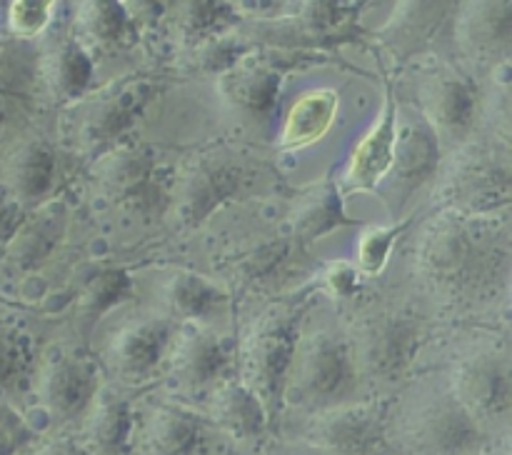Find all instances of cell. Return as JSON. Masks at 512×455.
Masks as SVG:
<instances>
[{
  "mask_svg": "<svg viewBox=\"0 0 512 455\" xmlns=\"http://www.w3.org/2000/svg\"><path fill=\"white\" fill-rule=\"evenodd\" d=\"M475 103V88L458 70H435L420 88L425 123L433 128L438 143L445 145H458L468 138Z\"/></svg>",
  "mask_w": 512,
  "mask_h": 455,
  "instance_id": "obj_13",
  "label": "cell"
},
{
  "mask_svg": "<svg viewBox=\"0 0 512 455\" xmlns=\"http://www.w3.org/2000/svg\"><path fill=\"white\" fill-rule=\"evenodd\" d=\"M0 120H3V110H0Z\"/></svg>",
  "mask_w": 512,
  "mask_h": 455,
  "instance_id": "obj_47",
  "label": "cell"
},
{
  "mask_svg": "<svg viewBox=\"0 0 512 455\" xmlns=\"http://www.w3.org/2000/svg\"><path fill=\"white\" fill-rule=\"evenodd\" d=\"M305 305L300 300L270 305L250 323L240 343V380L263 403L270 423L283 410L285 380L300 340Z\"/></svg>",
  "mask_w": 512,
  "mask_h": 455,
  "instance_id": "obj_2",
  "label": "cell"
},
{
  "mask_svg": "<svg viewBox=\"0 0 512 455\" xmlns=\"http://www.w3.org/2000/svg\"><path fill=\"white\" fill-rule=\"evenodd\" d=\"M205 425L180 405H158L145 420L143 448L148 455H195L203 445Z\"/></svg>",
  "mask_w": 512,
  "mask_h": 455,
  "instance_id": "obj_27",
  "label": "cell"
},
{
  "mask_svg": "<svg viewBox=\"0 0 512 455\" xmlns=\"http://www.w3.org/2000/svg\"><path fill=\"white\" fill-rule=\"evenodd\" d=\"M348 223L350 218L345 213L343 193H340L338 183L323 178L315 180L293 203L288 213V235L298 245H308Z\"/></svg>",
  "mask_w": 512,
  "mask_h": 455,
  "instance_id": "obj_20",
  "label": "cell"
},
{
  "mask_svg": "<svg viewBox=\"0 0 512 455\" xmlns=\"http://www.w3.org/2000/svg\"><path fill=\"white\" fill-rule=\"evenodd\" d=\"M395 138H398V105L388 90L375 125L363 135L358 148L350 153L348 168H345V185L350 193H368L388 178L390 165H393Z\"/></svg>",
  "mask_w": 512,
  "mask_h": 455,
  "instance_id": "obj_17",
  "label": "cell"
},
{
  "mask_svg": "<svg viewBox=\"0 0 512 455\" xmlns=\"http://www.w3.org/2000/svg\"><path fill=\"white\" fill-rule=\"evenodd\" d=\"M173 335V323L165 318L135 320L113 335L108 365L123 383H143L163 363Z\"/></svg>",
  "mask_w": 512,
  "mask_h": 455,
  "instance_id": "obj_14",
  "label": "cell"
},
{
  "mask_svg": "<svg viewBox=\"0 0 512 455\" xmlns=\"http://www.w3.org/2000/svg\"><path fill=\"white\" fill-rule=\"evenodd\" d=\"M353 3L358 5V8H363V5H365V3H370V0H353Z\"/></svg>",
  "mask_w": 512,
  "mask_h": 455,
  "instance_id": "obj_45",
  "label": "cell"
},
{
  "mask_svg": "<svg viewBox=\"0 0 512 455\" xmlns=\"http://www.w3.org/2000/svg\"><path fill=\"white\" fill-rule=\"evenodd\" d=\"M43 80L53 100L73 105L93 83V58L78 38H58L43 55Z\"/></svg>",
  "mask_w": 512,
  "mask_h": 455,
  "instance_id": "obj_22",
  "label": "cell"
},
{
  "mask_svg": "<svg viewBox=\"0 0 512 455\" xmlns=\"http://www.w3.org/2000/svg\"><path fill=\"white\" fill-rule=\"evenodd\" d=\"M33 455H88V453H85L78 443H73V440L58 438L53 440V443L40 445Z\"/></svg>",
  "mask_w": 512,
  "mask_h": 455,
  "instance_id": "obj_43",
  "label": "cell"
},
{
  "mask_svg": "<svg viewBox=\"0 0 512 455\" xmlns=\"http://www.w3.org/2000/svg\"><path fill=\"white\" fill-rule=\"evenodd\" d=\"M455 0H398L383 28V40L400 55L423 48L448 18Z\"/></svg>",
  "mask_w": 512,
  "mask_h": 455,
  "instance_id": "obj_28",
  "label": "cell"
},
{
  "mask_svg": "<svg viewBox=\"0 0 512 455\" xmlns=\"http://www.w3.org/2000/svg\"><path fill=\"white\" fill-rule=\"evenodd\" d=\"M512 38V0H470L458 20V40L468 55L505 60Z\"/></svg>",
  "mask_w": 512,
  "mask_h": 455,
  "instance_id": "obj_19",
  "label": "cell"
},
{
  "mask_svg": "<svg viewBox=\"0 0 512 455\" xmlns=\"http://www.w3.org/2000/svg\"><path fill=\"white\" fill-rule=\"evenodd\" d=\"M210 418L218 428L238 440H258L268 430L270 418L263 403L243 380H225L210 395Z\"/></svg>",
  "mask_w": 512,
  "mask_h": 455,
  "instance_id": "obj_24",
  "label": "cell"
},
{
  "mask_svg": "<svg viewBox=\"0 0 512 455\" xmlns=\"http://www.w3.org/2000/svg\"><path fill=\"white\" fill-rule=\"evenodd\" d=\"M228 3L238 5V8H243V10H258V8H263L265 0H228Z\"/></svg>",
  "mask_w": 512,
  "mask_h": 455,
  "instance_id": "obj_44",
  "label": "cell"
},
{
  "mask_svg": "<svg viewBox=\"0 0 512 455\" xmlns=\"http://www.w3.org/2000/svg\"><path fill=\"white\" fill-rule=\"evenodd\" d=\"M65 233V213L60 205L40 208L33 218L20 220L18 228L3 245L5 263L15 270H33L43 263Z\"/></svg>",
  "mask_w": 512,
  "mask_h": 455,
  "instance_id": "obj_25",
  "label": "cell"
},
{
  "mask_svg": "<svg viewBox=\"0 0 512 455\" xmlns=\"http://www.w3.org/2000/svg\"><path fill=\"white\" fill-rule=\"evenodd\" d=\"M285 68L265 55L248 53L233 68L220 73V95L243 118L268 125L278 110Z\"/></svg>",
  "mask_w": 512,
  "mask_h": 455,
  "instance_id": "obj_11",
  "label": "cell"
},
{
  "mask_svg": "<svg viewBox=\"0 0 512 455\" xmlns=\"http://www.w3.org/2000/svg\"><path fill=\"white\" fill-rule=\"evenodd\" d=\"M355 375L358 373L348 343L318 330L298 340L285 380L283 403L308 413L345 403L350 390L355 388Z\"/></svg>",
  "mask_w": 512,
  "mask_h": 455,
  "instance_id": "obj_3",
  "label": "cell"
},
{
  "mask_svg": "<svg viewBox=\"0 0 512 455\" xmlns=\"http://www.w3.org/2000/svg\"><path fill=\"white\" fill-rule=\"evenodd\" d=\"M388 433V403H338L313 413L305 425L303 440L315 448L340 455H375L385 445Z\"/></svg>",
  "mask_w": 512,
  "mask_h": 455,
  "instance_id": "obj_7",
  "label": "cell"
},
{
  "mask_svg": "<svg viewBox=\"0 0 512 455\" xmlns=\"http://www.w3.org/2000/svg\"><path fill=\"white\" fill-rule=\"evenodd\" d=\"M28 368V340L10 325L0 323V393L13 388Z\"/></svg>",
  "mask_w": 512,
  "mask_h": 455,
  "instance_id": "obj_38",
  "label": "cell"
},
{
  "mask_svg": "<svg viewBox=\"0 0 512 455\" xmlns=\"http://www.w3.org/2000/svg\"><path fill=\"white\" fill-rule=\"evenodd\" d=\"M340 98L333 88H318L305 93L288 110L283 130H280V148L303 150L318 143L335 123Z\"/></svg>",
  "mask_w": 512,
  "mask_h": 455,
  "instance_id": "obj_29",
  "label": "cell"
},
{
  "mask_svg": "<svg viewBox=\"0 0 512 455\" xmlns=\"http://www.w3.org/2000/svg\"><path fill=\"white\" fill-rule=\"evenodd\" d=\"M133 413L130 403L110 385H100L88 405L85 443L93 455H128Z\"/></svg>",
  "mask_w": 512,
  "mask_h": 455,
  "instance_id": "obj_23",
  "label": "cell"
},
{
  "mask_svg": "<svg viewBox=\"0 0 512 455\" xmlns=\"http://www.w3.org/2000/svg\"><path fill=\"white\" fill-rule=\"evenodd\" d=\"M243 185V170L218 153H203L190 160L175 185V223L200 228L215 210L223 208Z\"/></svg>",
  "mask_w": 512,
  "mask_h": 455,
  "instance_id": "obj_9",
  "label": "cell"
},
{
  "mask_svg": "<svg viewBox=\"0 0 512 455\" xmlns=\"http://www.w3.org/2000/svg\"><path fill=\"white\" fill-rule=\"evenodd\" d=\"M403 225H388V228H368L360 235L358 245V268L365 275H380L388 265L390 253L398 243Z\"/></svg>",
  "mask_w": 512,
  "mask_h": 455,
  "instance_id": "obj_36",
  "label": "cell"
},
{
  "mask_svg": "<svg viewBox=\"0 0 512 455\" xmlns=\"http://www.w3.org/2000/svg\"><path fill=\"white\" fill-rule=\"evenodd\" d=\"M483 445L478 420L450 395L423 405L403 428L405 455H465Z\"/></svg>",
  "mask_w": 512,
  "mask_h": 455,
  "instance_id": "obj_8",
  "label": "cell"
},
{
  "mask_svg": "<svg viewBox=\"0 0 512 455\" xmlns=\"http://www.w3.org/2000/svg\"><path fill=\"white\" fill-rule=\"evenodd\" d=\"M233 8L228 0H178V33L188 48L225 33Z\"/></svg>",
  "mask_w": 512,
  "mask_h": 455,
  "instance_id": "obj_34",
  "label": "cell"
},
{
  "mask_svg": "<svg viewBox=\"0 0 512 455\" xmlns=\"http://www.w3.org/2000/svg\"><path fill=\"white\" fill-rule=\"evenodd\" d=\"M38 440L28 420L8 403H0V455H18Z\"/></svg>",
  "mask_w": 512,
  "mask_h": 455,
  "instance_id": "obj_39",
  "label": "cell"
},
{
  "mask_svg": "<svg viewBox=\"0 0 512 455\" xmlns=\"http://www.w3.org/2000/svg\"><path fill=\"white\" fill-rule=\"evenodd\" d=\"M230 353L223 338L213 330L188 320L178 335H173L168 348L170 378L185 390L208 388L228 368Z\"/></svg>",
  "mask_w": 512,
  "mask_h": 455,
  "instance_id": "obj_15",
  "label": "cell"
},
{
  "mask_svg": "<svg viewBox=\"0 0 512 455\" xmlns=\"http://www.w3.org/2000/svg\"><path fill=\"white\" fill-rule=\"evenodd\" d=\"M453 398L478 418H503L512 403L510 365L500 353H475L460 360L453 373Z\"/></svg>",
  "mask_w": 512,
  "mask_h": 455,
  "instance_id": "obj_12",
  "label": "cell"
},
{
  "mask_svg": "<svg viewBox=\"0 0 512 455\" xmlns=\"http://www.w3.org/2000/svg\"><path fill=\"white\" fill-rule=\"evenodd\" d=\"M133 25L123 0H83L78 10L80 43L85 48H115L128 40Z\"/></svg>",
  "mask_w": 512,
  "mask_h": 455,
  "instance_id": "obj_30",
  "label": "cell"
},
{
  "mask_svg": "<svg viewBox=\"0 0 512 455\" xmlns=\"http://www.w3.org/2000/svg\"><path fill=\"white\" fill-rule=\"evenodd\" d=\"M58 0H10L8 28L18 38H35L50 25Z\"/></svg>",
  "mask_w": 512,
  "mask_h": 455,
  "instance_id": "obj_37",
  "label": "cell"
},
{
  "mask_svg": "<svg viewBox=\"0 0 512 455\" xmlns=\"http://www.w3.org/2000/svg\"><path fill=\"white\" fill-rule=\"evenodd\" d=\"M440 163V143L433 128L425 123L423 115L398 120V138H395L393 165L388 178L393 180L390 190L398 203H405L420 185L428 183Z\"/></svg>",
  "mask_w": 512,
  "mask_h": 455,
  "instance_id": "obj_16",
  "label": "cell"
},
{
  "mask_svg": "<svg viewBox=\"0 0 512 455\" xmlns=\"http://www.w3.org/2000/svg\"><path fill=\"white\" fill-rule=\"evenodd\" d=\"M465 455H480V453H478V450H475V453H465Z\"/></svg>",
  "mask_w": 512,
  "mask_h": 455,
  "instance_id": "obj_46",
  "label": "cell"
},
{
  "mask_svg": "<svg viewBox=\"0 0 512 455\" xmlns=\"http://www.w3.org/2000/svg\"><path fill=\"white\" fill-rule=\"evenodd\" d=\"M133 295V283L123 268H98L83 283L78 295V323L83 330L95 328L103 315Z\"/></svg>",
  "mask_w": 512,
  "mask_h": 455,
  "instance_id": "obj_32",
  "label": "cell"
},
{
  "mask_svg": "<svg viewBox=\"0 0 512 455\" xmlns=\"http://www.w3.org/2000/svg\"><path fill=\"white\" fill-rule=\"evenodd\" d=\"M98 388L100 375L93 360L78 353L55 350L40 368L35 393L40 408L53 423H68L88 410Z\"/></svg>",
  "mask_w": 512,
  "mask_h": 455,
  "instance_id": "obj_10",
  "label": "cell"
},
{
  "mask_svg": "<svg viewBox=\"0 0 512 455\" xmlns=\"http://www.w3.org/2000/svg\"><path fill=\"white\" fill-rule=\"evenodd\" d=\"M23 218V205L0 185V248L8 243V238L13 235V230L18 228Z\"/></svg>",
  "mask_w": 512,
  "mask_h": 455,
  "instance_id": "obj_41",
  "label": "cell"
},
{
  "mask_svg": "<svg viewBox=\"0 0 512 455\" xmlns=\"http://www.w3.org/2000/svg\"><path fill=\"white\" fill-rule=\"evenodd\" d=\"M295 245L298 243L290 235L253 240V243L233 250L223 268L228 278L240 288H265L270 280H275L288 268Z\"/></svg>",
  "mask_w": 512,
  "mask_h": 455,
  "instance_id": "obj_26",
  "label": "cell"
},
{
  "mask_svg": "<svg viewBox=\"0 0 512 455\" xmlns=\"http://www.w3.org/2000/svg\"><path fill=\"white\" fill-rule=\"evenodd\" d=\"M155 175V155L145 145H113L103 150L93 168V178L113 203H138L150 193Z\"/></svg>",
  "mask_w": 512,
  "mask_h": 455,
  "instance_id": "obj_18",
  "label": "cell"
},
{
  "mask_svg": "<svg viewBox=\"0 0 512 455\" xmlns=\"http://www.w3.org/2000/svg\"><path fill=\"white\" fill-rule=\"evenodd\" d=\"M160 83L153 78H128L98 90L93 98L75 100L70 113V140L85 153H103L140 118Z\"/></svg>",
  "mask_w": 512,
  "mask_h": 455,
  "instance_id": "obj_5",
  "label": "cell"
},
{
  "mask_svg": "<svg viewBox=\"0 0 512 455\" xmlns=\"http://www.w3.org/2000/svg\"><path fill=\"white\" fill-rule=\"evenodd\" d=\"M478 218L445 210L425 228L418 248L420 273L448 298H470L498 283L508 263L505 240Z\"/></svg>",
  "mask_w": 512,
  "mask_h": 455,
  "instance_id": "obj_1",
  "label": "cell"
},
{
  "mask_svg": "<svg viewBox=\"0 0 512 455\" xmlns=\"http://www.w3.org/2000/svg\"><path fill=\"white\" fill-rule=\"evenodd\" d=\"M190 55V68L200 70V73H225V70L233 68L235 63L245 58L250 50V45L245 40H240L238 35L230 33H218L213 38L198 43Z\"/></svg>",
  "mask_w": 512,
  "mask_h": 455,
  "instance_id": "obj_35",
  "label": "cell"
},
{
  "mask_svg": "<svg viewBox=\"0 0 512 455\" xmlns=\"http://www.w3.org/2000/svg\"><path fill=\"white\" fill-rule=\"evenodd\" d=\"M133 23L155 25L165 15L168 0H123Z\"/></svg>",
  "mask_w": 512,
  "mask_h": 455,
  "instance_id": "obj_42",
  "label": "cell"
},
{
  "mask_svg": "<svg viewBox=\"0 0 512 455\" xmlns=\"http://www.w3.org/2000/svg\"><path fill=\"white\" fill-rule=\"evenodd\" d=\"M348 348L355 373L373 383H393L408 373L418 355L420 328L400 313L365 315L355 323Z\"/></svg>",
  "mask_w": 512,
  "mask_h": 455,
  "instance_id": "obj_6",
  "label": "cell"
},
{
  "mask_svg": "<svg viewBox=\"0 0 512 455\" xmlns=\"http://www.w3.org/2000/svg\"><path fill=\"white\" fill-rule=\"evenodd\" d=\"M55 153L38 138L20 140L5 158L3 188L20 205L40 203L53 188Z\"/></svg>",
  "mask_w": 512,
  "mask_h": 455,
  "instance_id": "obj_21",
  "label": "cell"
},
{
  "mask_svg": "<svg viewBox=\"0 0 512 455\" xmlns=\"http://www.w3.org/2000/svg\"><path fill=\"white\" fill-rule=\"evenodd\" d=\"M325 285L338 298H350L360 290V268L348 260H335L325 270Z\"/></svg>",
  "mask_w": 512,
  "mask_h": 455,
  "instance_id": "obj_40",
  "label": "cell"
},
{
  "mask_svg": "<svg viewBox=\"0 0 512 455\" xmlns=\"http://www.w3.org/2000/svg\"><path fill=\"white\" fill-rule=\"evenodd\" d=\"M170 310L183 320H200L225 303V293L193 270H175L165 285Z\"/></svg>",
  "mask_w": 512,
  "mask_h": 455,
  "instance_id": "obj_33",
  "label": "cell"
},
{
  "mask_svg": "<svg viewBox=\"0 0 512 455\" xmlns=\"http://www.w3.org/2000/svg\"><path fill=\"white\" fill-rule=\"evenodd\" d=\"M358 5L353 0H305L295 18L298 35L308 45L338 43L350 33Z\"/></svg>",
  "mask_w": 512,
  "mask_h": 455,
  "instance_id": "obj_31",
  "label": "cell"
},
{
  "mask_svg": "<svg viewBox=\"0 0 512 455\" xmlns=\"http://www.w3.org/2000/svg\"><path fill=\"white\" fill-rule=\"evenodd\" d=\"M510 155L500 145H463L440 178L438 200L445 210L488 215L510 203Z\"/></svg>",
  "mask_w": 512,
  "mask_h": 455,
  "instance_id": "obj_4",
  "label": "cell"
}]
</instances>
